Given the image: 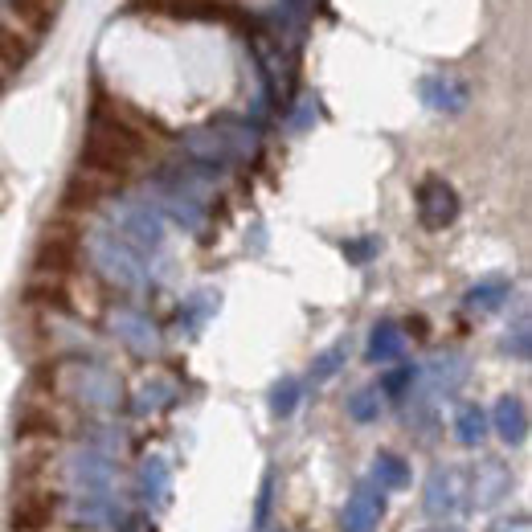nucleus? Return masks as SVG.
Returning a JSON list of instances; mask_svg holds the SVG:
<instances>
[{"label":"nucleus","mask_w":532,"mask_h":532,"mask_svg":"<svg viewBox=\"0 0 532 532\" xmlns=\"http://www.w3.org/2000/svg\"><path fill=\"white\" fill-rule=\"evenodd\" d=\"M41 41H46V37H37V33L25 29L21 21H13V17L0 13V78L9 82L17 70H25V66L33 62V54L41 50Z\"/></svg>","instance_id":"obj_1"},{"label":"nucleus","mask_w":532,"mask_h":532,"mask_svg":"<svg viewBox=\"0 0 532 532\" xmlns=\"http://www.w3.org/2000/svg\"><path fill=\"white\" fill-rule=\"evenodd\" d=\"M62 5H66V0H5V17L21 21V25L33 29L37 37H46V33L58 25Z\"/></svg>","instance_id":"obj_2"},{"label":"nucleus","mask_w":532,"mask_h":532,"mask_svg":"<svg viewBox=\"0 0 532 532\" xmlns=\"http://www.w3.org/2000/svg\"><path fill=\"white\" fill-rule=\"evenodd\" d=\"M136 9H152L156 17H205V21H217V17H230V5L226 0H136Z\"/></svg>","instance_id":"obj_3"}]
</instances>
